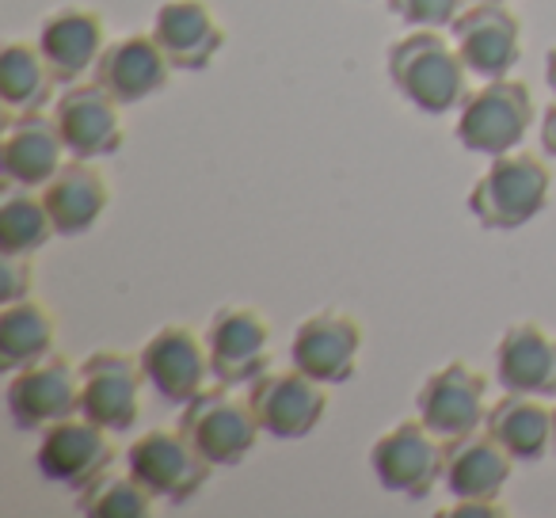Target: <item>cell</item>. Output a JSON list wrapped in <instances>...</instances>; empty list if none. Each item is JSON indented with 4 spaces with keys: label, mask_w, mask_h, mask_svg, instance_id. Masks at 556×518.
Returning <instances> with one entry per match:
<instances>
[{
    "label": "cell",
    "mask_w": 556,
    "mask_h": 518,
    "mask_svg": "<svg viewBox=\"0 0 556 518\" xmlns=\"http://www.w3.org/2000/svg\"><path fill=\"white\" fill-rule=\"evenodd\" d=\"M533 123V96L522 80L495 77L484 80V88L465 96L462 115H457V141L469 153L503 156L518 149Z\"/></svg>",
    "instance_id": "4"
},
{
    "label": "cell",
    "mask_w": 556,
    "mask_h": 518,
    "mask_svg": "<svg viewBox=\"0 0 556 518\" xmlns=\"http://www.w3.org/2000/svg\"><path fill=\"white\" fill-rule=\"evenodd\" d=\"M156 495L130 469H103L77 492V510L85 518H149Z\"/></svg>",
    "instance_id": "28"
},
{
    "label": "cell",
    "mask_w": 556,
    "mask_h": 518,
    "mask_svg": "<svg viewBox=\"0 0 556 518\" xmlns=\"http://www.w3.org/2000/svg\"><path fill=\"white\" fill-rule=\"evenodd\" d=\"M370 469L386 492L401 500H427L446 469V442L424 424V419H404L378 434L370 446Z\"/></svg>",
    "instance_id": "5"
},
{
    "label": "cell",
    "mask_w": 556,
    "mask_h": 518,
    "mask_svg": "<svg viewBox=\"0 0 556 518\" xmlns=\"http://www.w3.org/2000/svg\"><path fill=\"white\" fill-rule=\"evenodd\" d=\"M454 47L472 77H507L522 58V24L503 0H472L450 24Z\"/></svg>",
    "instance_id": "9"
},
{
    "label": "cell",
    "mask_w": 556,
    "mask_h": 518,
    "mask_svg": "<svg viewBox=\"0 0 556 518\" xmlns=\"http://www.w3.org/2000/svg\"><path fill=\"white\" fill-rule=\"evenodd\" d=\"M42 202H47L50 217H54L58 237H80V232H88L103 217V210L111 202V187L92 161L73 156L42 187Z\"/></svg>",
    "instance_id": "23"
},
{
    "label": "cell",
    "mask_w": 556,
    "mask_h": 518,
    "mask_svg": "<svg viewBox=\"0 0 556 518\" xmlns=\"http://www.w3.org/2000/svg\"><path fill=\"white\" fill-rule=\"evenodd\" d=\"M484 431L515 457V465H533L553 446V408H545L541 396L507 393L488 408Z\"/></svg>",
    "instance_id": "24"
},
{
    "label": "cell",
    "mask_w": 556,
    "mask_h": 518,
    "mask_svg": "<svg viewBox=\"0 0 556 518\" xmlns=\"http://www.w3.org/2000/svg\"><path fill=\"white\" fill-rule=\"evenodd\" d=\"M111 431H103L100 424H92L88 416H65L58 424H50L47 431H39V446H35V469L62 488H80L88 480H96L103 469L115 465V442L108 439Z\"/></svg>",
    "instance_id": "8"
},
{
    "label": "cell",
    "mask_w": 556,
    "mask_h": 518,
    "mask_svg": "<svg viewBox=\"0 0 556 518\" xmlns=\"http://www.w3.org/2000/svg\"><path fill=\"white\" fill-rule=\"evenodd\" d=\"M495 381L507 393L556 396V336L533 320H518L495 343Z\"/></svg>",
    "instance_id": "21"
},
{
    "label": "cell",
    "mask_w": 556,
    "mask_h": 518,
    "mask_svg": "<svg viewBox=\"0 0 556 518\" xmlns=\"http://www.w3.org/2000/svg\"><path fill=\"white\" fill-rule=\"evenodd\" d=\"M386 70L396 92L424 115H446L469 96V70L457 47L427 27H416L386 50Z\"/></svg>",
    "instance_id": "1"
},
{
    "label": "cell",
    "mask_w": 556,
    "mask_h": 518,
    "mask_svg": "<svg viewBox=\"0 0 556 518\" xmlns=\"http://www.w3.org/2000/svg\"><path fill=\"white\" fill-rule=\"evenodd\" d=\"M141 386H146V374L138 358L96 351L80 363V416L111 434L134 431L141 416Z\"/></svg>",
    "instance_id": "12"
},
{
    "label": "cell",
    "mask_w": 556,
    "mask_h": 518,
    "mask_svg": "<svg viewBox=\"0 0 556 518\" xmlns=\"http://www.w3.org/2000/svg\"><path fill=\"white\" fill-rule=\"evenodd\" d=\"M153 35L168 62L184 73H202L225 47V27L206 0H168L153 16Z\"/></svg>",
    "instance_id": "20"
},
{
    "label": "cell",
    "mask_w": 556,
    "mask_h": 518,
    "mask_svg": "<svg viewBox=\"0 0 556 518\" xmlns=\"http://www.w3.org/2000/svg\"><path fill=\"white\" fill-rule=\"evenodd\" d=\"M176 427L214 469H232V465H240L252 454L263 434L252 404L237 401V396L229 393V386L202 389L199 396L179 404Z\"/></svg>",
    "instance_id": "3"
},
{
    "label": "cell",
    "mask_w": 556,
    "mask_h": 518,
    "mask_svg": "<svg viewBox=\"0 0 556 518\" xmlns=\"http://www.w3.org/2000/svg\"><path fill=\"white\" fill-rule=\"evenodd\" d=\"M50 237H58V229L42 194H35V187H9L0 202V252L35 255Z\"/></svg>",
    "instance_id": "27"
},
{
    "label": "cell",
    "mask_w": 556,
    "mask_h": 518,
    "mask_svg": "<svg viewBox=\"0 0 556 518\" xmlns=\"http://www.w3.org/2000/svg\"><path fill=\"white\" fill-rule=\"evenodd\" d=\"M4 408L20 431H47L50 424L80 412V366L73 370L70 358L47 355L24 370L9 374Z\"/></svg>",
    "instance_id": "7"
},
{
    "label": "cell",
    "mask_w": 556,
    "mask_h": 518,
    "mask_svg": "<svg viewBox=\"0 0 556 518\" xmlns=\"http://www.w3.org/2000/svg\"><path fill=\"white\" fill-rule=\"evenodd\" d=\"M541 153L548 156V161H556V103H548V111L541 115Z\"/></svg>",
    "instance_id": "32"
},
{
    "label": "cell",
    "mask_w": 556,
    "mask_h": 518,
    "mask_svg": "<svg viewBox=\"0 0 556 518\" xmlns=\"http://www.w3.org/2000/svg\"><path fill=\"white\" fill-rule=\"evenodd\" d=\"M126 469L156 495V500L184 507L206 488L214 465L184 439V431H149L126 446Z\"/></svg>",
    "instance_id": "6"
},
{
    "label": "cell",
    "mask_w": 556,
    "mask_h": 518,
    "mask_svg": "<svg viewBox=\"0 0 556 518\" xmlns=\"http://www.w3.org/2000/svg\"><path fill=\"white\" fill-rule=\"evenodd\" d=\"M386 4L396 20H404L408 27H427V31L450 27L462 12V0H386Z\"/></svg>",
    "instance_id": "29"
},
{
    "label": "cell",
    "mask_w": 556,
    "mask_h": 518,
    "mask_svg": "<svg viewBox=\"0 0 556 518\" xmlns=\"http://www.w3.org/2000/svg\"><path fill=\"white\" fill-rule=\"evenodd\" d=\"M553 450H556V408H553Z\"/></svg>",
    "instance_id": "34"
},
{
    "label": "cell",
    "mask_w": 556,
    "mask_h": 518,
    "mask_svg": "<svg viewBox=\"0 0 556 518\" xmlns=\"http://www.w3.org/2000/svg\"><path fill=\"white\" fill-rule=\"evenodd\" d=\"M39 50L62 85H77L85 73H96L108 50V27L92 9H58L42 20Z\"/></svg>",
    "instance_id": "19"
},
{
    "label": "cell",
    "mask_w": 556,
    "mask_h": 518,
    "mask_svg": "<svg viewBox=\"0 0 556 518\" xmlns=\"http://www.w3.org/2000/svg\"><path fill=\"white\" fill-rule=\"evenodd\" d=\"M358 351H363V328L348 313H313L294 328L290 340V363L309 374L320 386H343L355 378Z\"/></svg>",
    "instance_id": "16"
},
{
    "label": "cell",
    "mask_w": 556,
    "mask_h": 518,
    "mask_svg": "<svg viewBox=\"0 0 556 518\" xmlns=\"http://www.w3.org/2000/svg\"><path fill=\"white\" fill-rule=\"evenodd\" d=\"M515 457L500 446L488 431H472L446 442V492L454 500H500L507 488Z\"/></svg>",
    "instance_id": "22"
},
{
    "label": "cell",
    "mask_w": 556,
    "mask_h": 518,
    "mask_svg": "<svg viewBox=\"0 0 556 518\" xmlns=\"http://www.w3.org/2000/svg\"><path fill=\"white\" fill-rule=\"evenodd\" d=\"M210 370L222 386H252L270 366V328L260 309L252 305H222L210 317L206 332Z\"/></svg>",
    "instance_id": "10"
},
{
    "label": "cell",
    "mask_w": 556,
    "mask_h": 518,
    "mask_svg": "<svg viewBox=\"0 0 556 518\" xmlns=\"http://www.w3.org/2000/svg\"><path fill=\"white\" fill-rule=\"evenodd\" d=\"M54 70L42 58L39 42H9L0 54V96L4 108L16 111H42L47 103H54Z\"/></svg>",
    "instance_id": "26"
},
{
    "label": "cell",
    "mask_w": 556,
    "mask_h": 518,
    "mask_svg": "<svg viewBox=\"0 0 556 518\" xmlns=\"http://www.w3.org/2000/svg\"><path fill=\"white\" fill-rule=\"evenodd\" d=\"M118 108L123 103L96 80L92 85H70V92H62V100L50 111L70 156H80V161L115 156L126 141L123 111Z\"/></svg>",
    "instance_id": "14"
},
{
    "label": "cell",
    "mask_w": 556,
    "mask_h": 518,
    "mask_svg": "<svg viewBox=\"0 0 556 518\" xmlns=\"http://www.w3.org/2000/svg\"><path fill=\"white\" fill-rule=\"evenodd\" d=\"M553 172L538 153H503L492 156L484 176L472 184L469 210L484 229H522L548 206Z\"/></svg>",
    "instance_id": "2"
},
{
    "label": "cell",
    "mask_w": 556,
    "mask_h": 518,
    "mask_svg": "<svg viewBox=\"0 0 556 518\" xmlns=\"http://www.w3.org/2000/svg\"><path fill=\"white\" fill-rule=\"evenodd\" d=\"M545 80H548V92L556 96V47L545 54Z\"/></svg>",
    "instance_id": "33"
},
{
    "label": "cell",
    "mask_w": 556,
    "mask_h": 518,
    "mask_svg": "<svg viewBox=\"0 0 556 518\" xmlns=\"http://www.w3.org/2000/svg\"><path fill=\"white\" fill-rule=\"evenodd\" d=\"M172 70L176 65L168 62L156 35H126L118 42H108L92 80L108 88L123 108H134V103H146L149 96L161 92Z\"/></svg>",
    "instance_id": "18"
},
{
    "label": "cell",
    "mask_w": 556,
    "mask_h": 518,
    "mask_svg": "<svg viewBox=\"0 0 556 518\" xmlns=\"http://www.w3.org/2000/svg\"><path fill=\"white\" fill-rule=\"evenodd\" d=\"M488 381L469 363H446L442 370L427 374L416 393V416L439 434L442 442L480 431L488 419L484 408Z\"/></svg>",
    "instance_id": "15"
},
{
    "label": "cell",
    "mask_w": 556,
    "mask_h": 518,
    "mask_svg": "<svg viewBox=\"0 0 556 518\" xmlns=\"http://www.w3.org/2000/svg\"><path fill=\"white\" fill-rule=\"evenodd\" d=\"M35 267L31 255H4L0 252V302H24L31 298Z\"/></svg>",
    "instance_id": "30"
},
{
    "label": "cell",
    "mask_w": 556,
    "mask_h": 518,
    "mask_svg": "<svg viewBox=\"0 0 556 518\" xmlns=\"http://www.w3.org/2000/svg\"><path fill=\"white\" fill-rule=\"evenodd\" d=\"M248 404L260 419L263 434L278 442H298L325 419L328 393L309 374L294 370H267L248 386Z\"/></svg>",
    "instance_id": "11"
},
{
    "label": "cell",
    "mask_w": 556,
    "mask_h": 518,
    "mask_svg": "<svg viewBox=\"0 0 556 518\" xmlns=\"http://www.w3.org/2000/svg\"><path fill=\"white\" fill-rule=\"evenodd\" d=\"M138 366L146 374V386L168 404H187L206 389V378H214L206 340H199L187 325H164L161 332L149 336Z\"/></svg>",
    "instance_id": "13"
},
{
    "label": "cell",
    "mask_w": 556,
    "mask_h": 518,
    "mask_svg": "<svg viewBox=\"0 0 556 518\" xmlns=\"http://www.w3.org/2000/svg\"><path fill=\"white\" fill-rule=\"evenodd\" d=\"M65 141L58 134L54 115L42 111H9L4 123V141H0V172L9 179V187H42L62 172L65 164Z\"/></svg>",
    "instance_id": "17"
},
{
    "label": "cell",
    "mask_w": 556,
    "mask_h": 518,
    "mask_svg": "<svg viewBox=\"0 0 556 518\" xmlns=\"http://www.w3.org/2000/svg\"><path fill=\"white\" fill-rule=\"evenodd\" d=\"M442 515H450V518H469V515H477V518H488V515H507V510L500 507L495 500H457L450 510H442Z\"/></svg>",
    "instance_id": "31"
},
{
    "label": "cell",
    "mask_w": 556,
    "mask_h": 518,
    "mask_svg": "<svg viewBox=\"0 0 556 518\" xmlns=\"http://www.w3.org/2000/svg\"><path fill=\"white\" fill-rule=\"evenodd\" d=\"M54 313L35 298L9 302L0 309V370L4 374H16L39 358L54 355Z\"/></svg>",
    "instance_id": "25"
}]
</instances>
